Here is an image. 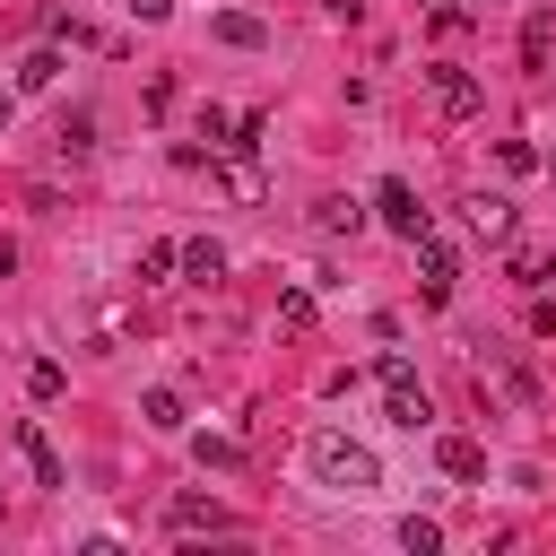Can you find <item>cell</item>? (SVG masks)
Returning a JSON list of instances; mask_svg holds the SVG:
<instances>
[{
	"label": "cell",
	"instance_id": "6da1fadb",
	"mask_svg": "<svg viewBox=\"0 0 556 556\" xmlns=\"http://www.w3.org/2000/svg\"><path fill=\"white\" fill-rule=\"evenodd\" d=\"M313 478H321V486H339V495H374V486H382V460H374L356 434L321 426V434H313Z\"/></svg>",
	"mask_w": 556,
	"mask_h": 556
},
{
	"label": "cell",
	"instance_id": "7a4b0ae2",
	"mask_svg": "<svg viewBox=\"0 0 556 556\" xmlns=\"http://www.w3.org/2000/svg\"><path fill=\"white\" fill-rule=\"evenodd\" d=\"M374 217H382V226H391L400 243H417V235H434V217H426V200H417V191H408L400 174H391V182L374 191Z\"/></svg>",
	"mask_w": 556,
	"mask_h": 556
},
{
	"label": "cell",
	"instance_id": "3957f363",
	"mask_svg": "<svg viewBox=\"0 0 556 556\" xmlns=\"http://www.w3.org/2000/svg\"><path fill=\"white\" fill-rule=\"evenodd\" d=\"M426 87H434V104H443L452 122H469V113H486V87H478V78H469L460 61H434V70H426Z\"/></svg>",
	"mask_w": 556,
	"mask_h": 556
},
{
	"label": "cell",
	"instance_id": "277c9868",
	"mask_svg": "<svg viewBox=\"0 0 556 556\" xmlns=\"http://www.w3.org/2000/svg\"><path fill=\"white\" fill-rule=\"evenodd\" d=\"M460 226H469L478 243H513V200H504V191H469V200H460Z\"/></svg>",
	"mask_w": 556,
	"mask_h": 556
},
{
	"label": "cell",
	"instance_id": "5b68a950",
	"mask_svg": "<svg viewBox=\"0 0 556 556\" xmlns=\"http://www.w3.org/2000/svg\"><path fill=\"white\" fill-rule=\"evenodd\" d=\"M452 278H460V261H452V243H434V235H417V287H426V304H452Z\"/></svg>",
	"mask_w": 556,
	"mask_h": 556
},
{
	"label": "cell",
	"instance_id": "8992f818",
	"mask_svg": "<svg viewBox=\"0 0 556 556\" xmlns=\"http://www.w3.org/2000/svg\"><path fill=\"white\" fill-rule=\"evenodd\" d=\"M434 460H443V478H460V486L486 478V443H478V434H434Z\"/></svg>",
	"mask_w": 556,
	"mask_h": 556
},
{
	"label": "cell",
	"instance_id": "52a82bcc",
	"mask_svg": "<svg viewBox=\"0 0 556 556\" xmlns=\"http://www.w3.org/2000/svg\"><path fill=\"white\" fill-rule=\"evenodd\" d=\"M17 452H26V469H35V486H70V469H61V452L43 443V426H35V417H17Z\"/></svg>",
	"mask_w": 556,
	"mask_h": 556
},
{
	"label": "cell",
	"instance_id": "ba28073f",
	"mask_svg": "<svg viewBox=\"0 0 556 556\" xmlns=\"http://www.w3.org/2000/svg\"><path fill=\"white\" fill-rule=\"evenodd\" d=\"M174 269L208 287V278H226V243H217V235H191V243H174Z\"/></svg>",
	"mask_w": 556,
	"mask_h": 556
},
{
	"label": "cell",
	"instance_id": "9c48e42d",
	"mask_svg": "<svg viewBox=\"0 0 556 556\" xmlns=\"http://www.w3.org/2000/svg\"><path fill=\"white\" fill-rule=\"evenodd\" d=\"M382 417H391L400 434H426V426H434V400H426L417 382H391V408H382Z\"/></svg>",
	"mask_w": 556,
	"mask_h": 556
},
{
	"label": "cell",
	"instance_id": "30bf717a",
	"mask_svg": "<svg viewBox=\"0 0 556 556\" xmlns=\"http://www.w3.org/2000/svg\"><path fill=\"white\" fill-rule=\"evenodd\" d=\"M217 43H235V52H261V43H269V26H261L252 9H217Z\"/></svg>",
	"mask_w": 556,
	"mask_h": 556
},
{
	"label": "cell",
	"instance_id": "8fae6325",
	"mask_svg": "<svg viewBox=\"0 0 556 556\" xmlns=\"http://www.w3.org/2000/svg\"><path fill=\"white\" fill-rule=\"evenodd\" d=\"M165 521H174V530H226V504H208V495H174Z\"/></svg>",
	"mask_w": 556,
	"mask_h": 556
},
{
	"label": "cell",
	"instance_id": "7c38bea8",
	"mask_svg": "<svg viewBox=\"0 0 556 556\" xmlns=\"http://www.w3.org/2000/svg\"><path fill=\"white\" fill-rule=\"evenodd\" d=\"M504 269H513V287H530V295H539V287H547V269H556V252H539V243H513V261H504Z\"/></svg>",
	"mask_w": 556,
	"mask_h": 556
},
{
	"label": "cell",
	"instance_id": "4fadbf2b",
	"mask_svg": "<svg viewBox=\"0 0 556 556\" xmlns=\"http://www.w3.org/2000/svg\"><path fill=\"white\" fill-rule=\"evenodd\" d=\"M547 52H556V17H547V9H530V26H521V61H530V70H547Z\"/></svg>",
	"mask_w": 556,
	"mask_h": 556
},
{
	"label": "cell",
	"instance_id": "5bb4252c",
	"mask_svg": "<svg viewBox=\"0 0 556 556\" xmlns=\"http://www.w3.org/2000/svg\"><path fill=\"white\" fill-rule=\"evenodd\" d=\"M217 182L235 191V200H261L269 182H261V165H252V148H235V165H217Z\"/></svg>",
	"mask_w": 556,
	"mask_h": 556
},
{
	"label": "cell",
	"instance_id": "9a60e30c",
	"mask_svg": "<svg viewBox=\"0 0 556 556\" xmlns=\"http://www.w3.org/2000/svg\"><path fill=\"white\" fill-rule=\"evenodd\" d=\"M52 78H61V52H52V43L17 61V96H35V87H52Z\"/></svg>",
	"mask_w": 556,
	"mask_h": 556
},
{
	"label": "cell",
	"instance_id": "2e32d148",
	"mask_svg": "<svg viewBox=\"0 0 556 556\" xmlns=\"http://www.w3.org/2000/svg\"><path fill=\"white\" fill-rule=\"evenodd\" d=\"M313 226H321V235H356V226H365V208H356V200H321V208H313Z\"/></svg>",
	"mask_w": 556,
	"mask_h": 556
},
{
	"label": "cell",
	"instance_id": "e0dca14e",
	"mask_svg": "<svg viewBox=\"0 0 556 556\" xmlns=\"http://www.w3.org/2000/svg\"><path fill=\"white\" fill-rule=\"evenodd\" d=\"M139 417H148L156 434H182V400H174V391H148V400H139Z\"/></svg>",
	"mask_w": 556,
	"mask_h": 556
},
{
	"label": "cell",
	"instance_id": "ac0fdd59",
	"mask_svg": "<svg viewBox=\"0 0 556 556\" xmlns=\"http://www.w3.org/2000/svg\"><path fill=\"white\" fill-rule=\"evenodd\" d=\"M400 547H408V556H434V547H443V530H434L426 513H408V521H400Z\"/></svg>",
	"mask_w": 556,
	"mask_h": 556
},
{
	"label": "cell",
	"instance_id": "d6986e66",
	"mask_svg": "<svg viewBox=\"0 0 556 556\" xmlns=\"http://www.w3.org/2000/svg\"><path fill=\"white\" fill-rule=\"evenodd\" d=\"M165 278H174V243H148L139 252V287H165Z\"/></svg>",
	"mask_w": 556,
	"mask_h": 556
},
{
	"label": "cell",
	"instance_id": "ffe728a7",
	"mask_svg": "<svg viewBox=\"0 0 556 556\" xmlns=\"http://www.w3.org/2000/svg\"><path fill=\"white\" fill-rule=\"evenodd\" d=\"M61 382H70V374H61L52 356H35V365H26V391H35V400H61Z\"/></svg>",
	"mask_w": 556,
	"mask_h": 556
},
{
	"label": "cell",
	"instance_id": "44dd1931",
	"mask_svg": "<svg viewBox=\"0 0 556 556\" xmlns=\"http://www.w3.org/2000/svg\"><path fill=\"white\" fill-rule=\"evenodd\" d=\"M191 452H200V469H235V460H243L226 434H191Z\"/></svg>",
	"mask_w": 556,
	"mask_h": 556
},
{
	"label": "cell",
	"instance_id": "7402d4cb",
	"mask_svg": "<svg viewBox=\"0 0 556 556\" xmlns=\"http://www.w3.org/2000/svg\"><path fill=\"white\" fill-rule=\"evenodd\" d=\"M61 148H70V156H87V148H96V122H87V113H70V122H61Z\"/></svg>",
	"mask_w": 556,
	"mask_h": 556
},
{
	"label": "cell",
	"instance_id": "603a6c76",
	"mask_svg": "<svg viewBox=\"0 0 556 556\" xmlns=\"http://www.w3.org/2000/svg\"><path fill=\"white\" fill-rule=\"evenodd\" d=\"M495 165H504V174H530V165H539V148H530V139H504V148H495Z\"/></svg>",
	"mask_w": 556,
	"mask_h": 556
},
{
	"label": "cell",
	"instance_id": "cb8c5ba5",
	"mask_svg": "<svg viewBox=\"0 0 556 556\" xmlns=\"http://www.w3.org/2000/svg\"><path fill=\"white\" fill-rule=\"evenodd\" d=\"M374 374H382V391H391V382H417V374H408V356H400V348H382V356H374Z\"/></svg>",
	"mask_w": 556,
	"mask_h": 556
},
{
	"label": "cell",
	"instance_id": "d4e9b609",
	"mask_svg": "<svg viewBox=\"0 0 556 556\" xmlns=\"http://www.w3.org/2000/svg\"><path fill=\"white\" fill-rule=\"evenodd\" d=\"M130 17H148V26H165V17H174V0H130Z\"/></svg>",
	"mask_w": 556,
	"mask_h": 556
},
{
	"label": "cell",
	"instance_id": "484cf974",
	"mask_svg": "<svg viewBox=\"0 0 556 556\" xmlns=\"http://www.w3.org/2000/svg\"><path fill=\"white\" fill-rule=\"evenodd\" d=\"M321 9H330V17H356V9H365V0H321Z\"/></svg>",
	"mask_w": 556,
	"mask_h": 556
},
{
	"label": "cell",
	"instance_id": "4316f807",
	"mask_svg": "<svg viewBox=\"0 0 556 556\" xmlns=\"http://www.w3.org/2000/svg\"><path fill=\"white\" fill-rule=\"evenodd\" d=\"M9 113H17V96H0V139H9Z\"/></svg>",
	"mask_w": 556,
	"mask_h": 556
},
{
	"label": "cell",
	"instance_id": "83f0119b",
	"mask_svg": "<svg viewBox=\"0 0 556 556\" xmlns=\"http://www.w3.org/2000/svg\"><path fill=\"white\" fill-rule=\"evenodd\" d=\"M460 9H469V17H478V9H504V0H460Z\"/></svg>",
	"mask_w": 556,
	"mask_h": 556
},
{
	"label": "cell",
	"instance_id": "f1b7e54d",
	"mask_svg": "<svg viewBox=\"0 0 556 556\" xmlns=\"http://www.w3.org/2000/svg\"><path fill=\"white\" fill-rule=\"evenodd\" d=\"M417 9H426V0H417Z\"/></svg>",
	"mask_w": 556,
	"mask_h": 556
}]
</instances>
